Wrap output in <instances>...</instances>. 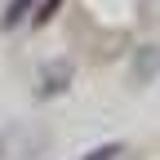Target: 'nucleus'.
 I'll use <instances>...</instances> for the list:
<instances>
[{"label":"nucleus","instance_id":"obj_2","mask_svg":"<svg viewBox=\"0 0 160 160\" xmlns=\"http://www.w3.org/2000/svg\"><path fill=\"white\" fill-rule=\"evenodd\" d=\"M116 151H120V147H98V151H89L85 160H116Z\"/></svg>","mask_w":160,"mask_h":160},{"label":"nucleus","instance_id":"obj_1","mask_svg":"<svg viewBox=\"0 0 160 160\" xmlns=\"http://www.w3.org/2000/svg\"><path fill=\"white\" fill-rule=\"evenodd\" d=\"M156 67H160V49H147V53H142V62H138V80H147Z\"/></svg>","mask_w":160,"mask_h":160}]
</instances>
